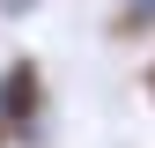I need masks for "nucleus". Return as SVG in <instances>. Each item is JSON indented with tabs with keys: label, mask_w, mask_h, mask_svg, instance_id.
<instances>
[{
	"label": "nucleus",
	"mask_w": 155,
	"mask_h": 148,
	"mask_svg": "<svg viewBox=\"0 0 155 148\" xmlns=\"http://www.w3.org/2000/svg\"><path fill=\"white\" fill-rule=\"evenodd\" d=\"M45 111H52V74L37 52H15L0 59V119H8L15 141H37L45 133Z\"/></svg>",
	"instance_id": "f257e3e1"
},
{
	"label": "nucleus",
	"mask_w": 155,
	"mask_h": 148,
	"mask_svg": "<svg viewBox=\"0 0 155 148\" xmlns=\"http://www.w3.org/2000/svg\"><path fill=\"white\" fill-rule=\"evenodd\" d=\"M111 30H118V37H133V45H155V0H118Z\"/></svg>",
	"instance_id": "f03ea898"
},
{
	"label": "nucleus",
	"mask_w": 155,
	"mask_h": 148,
	"mask_svg": "<svg viewBox=\"0 0 155 148\" xmlns=\"http://www.w3.org/2000/svg\"><path fill=\"white\" fill-rule=\"evenodd\" d=\"M140 96H148V111H155V52H148V67H140Z\"/></svg>",
	"instance_id": "7ed1b4c3"
},
{
	"label": "nucleus",
	"mask_w": 155,
	"mask_h": 148,
	"mask_svg": "<svg viewBox=\"0 0 155 148\" xmlns=\"http://www.w3.org/2000/svg\"><path fill=\"white\" fill-rule=\"evenodd\" d=\"M30 8H45V0H0V15H30Z\"/></svg>",
	"instance_id": "20e7f679"
},
{
	"label": "nucleus",
	"mask_w": 155,
	"mask_h": 148,
	"mask_svg": "<svg viewBox=\"0 0 155 148\" xmlns=\"http://www.w3.org/2000/svg\"><path fill=\"white\" fill-rule=\"evenodd\" d=\"M0 148H15V133H8V119H0Z\"/></svg>",
	"instance_id": "39448f33"
}]
</instances>
